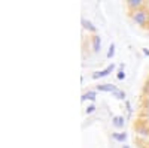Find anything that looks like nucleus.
<instances>
[{
    "label": "nucleus",
    "mask_w": 149,
    "mask_h": 148,
    "mask_svg": "<svg viewBox=\"0 0 149 148\" xmlns=\"http://www.w3.org/2000/svg\"><path fill=\"white\" fill-rule=\"evenodd\" d=\"M133 21L139 26H145V24L149 21V12L146 9H139V11H133V15H131Z\"/></svg>",
    "instance_id": "1"
},
{
    "label": "nucleus",
    "mask_w": 149,
    "mask_h": 148,
    "mask_svg": "<svg viewBox=\"0 0 149 148\" xmlns=\"http://www.w3.org/2000/svg\"><path fill=\"white\" fill-rule=\"evenodd\" d=\"M115 70V65H110V66H107L106 69H103V70H97V72H94L93 75H91V78L93 79H100V78H104V76H107L109 73H112Z\"/></svg>",
    "instance_id": "2"
},
{
    "label": "nucleus",
    "mask_w": 149,
    "mask_h": 148,
    "mask_svg": "<svg viewBox=\"0 0 149 148\" xmlns=\"http://www.w3.org/2000/svg\"><path fill=\"white\" fill-rule=\"evenodd\" d=\"M118 88L113 84H98L95 85V91H106V93H115Z\"/></svg>",
    "instance_id": "3"
},
{
    "label": "nucleus",
    "mask_w": 149,
    "mask_h": 148,
    "mask_svg": "<svg viewBox=\"0 0 149 148\" xmlns=\"http://www.w3.org/2000/svg\"><path fill=\"white\" fill-rule=\"evenodd\" d=\"M81 22H82V27H84L85 30H88V32H91V33H95V32H97V26H95L94 22H91L90 20L82 18Z\"/></svg>",
    "instance_id": "4"
},
{
    "label": "nucleus",
    "mask_w": 149,
    "mask_h": 148,
    "mask_svg": "<svg viewBox=\"0 0 149 148\" xmlns=\"http://www.w3.org/2000/svg\"><path fill=\"white\" fill-rule=\"evenodd\" d=\"M91 43H93V51L94 53H100V49H102V38H100V36L94 34Z\"/></svg>",
    "instance_id": "5"
},
{
    "label": "nucleus",
    "mask_w": 149,
    "mask_h": 148,
    "mask_svg": "<svg viewBox=\"0 0 149 148\" xmlns=\"http://www.w3.org/2000/svg\"><path fill=\"white\" fill-rule=\"evenodd\" d=\"M127 6L131 8L133 11L143 9V0H127Z\"/></svg>",
    "instance_id": "6"
},
{
    "label": "nucleus",
    "mask_w": 149,
    "mask_h": 148,
    "mask_svg": "<svg viewBox=\"0 0 149 148\" xmlns=\"http://www.w3.org/2000/svg\"><path fill=\"white\" fill-rule=\"evenodd\" d=\"M112 124H113L116 129H122L124 124H125V118H124L122 115H115L113 118H112Z\"/></svg>",
    "instance_id": "7"
},
{
    "label": "nucleus",
    "mask_w": 149,
    "mask_h": 148,
    "mask_svg": "<svg viewBox=\"0 0 149 148\" xmlns=\"http://www.w3.org/2000/svg\"><path fill=\"white\" fill-rule=\"evenodd\" d=\"M112 139H115L116 142L124 144L127 141V133L125 132H113V133H112Z\"/></svg>",
    "instance_id": "8"
},
{
    "label": "nucleus",
    "mask_w": 149,
    "mask_h": 148,
    "mask_svg": "<svg viewBox=\"0 0 149 148\" xmlns=\"http://www.w3.org/2000/svg\"><path fill=\"white\" fill-rule=\"evenodd\" d=\"M95 99H97V91L95 90H88V91H85L82 94L81 100H91V102H94Z\"/></svg>",
    "instance_id": "9"
},
{
    "label": "nucleus",
    "mask_w": 149,
    "mask_h": 148,
    "mask_svg": "<svg viewBox=\"0 0 149 148\" xmlns=\"http://www.w3.org/2000/svg\"><path fill=\"white\" fill-rule=\"evenodd\" d=\"M136 132H137L140 136H148V135H149V127L146 124H140V126L136 127Z\"/></svg>",
    "instance_id": "10"
},
{
    "label": "nucleus",
    "mask_w": 149,
    "mask_h": 148,
    "mask_svg": "<svg viewBox=\"0 0 149 148\" xmlns=\"http://www.w3.org/2000/svg\"><path fill=\"white\" fill-rule=\"evenodd\" d=\"M115 49H116V45L112 42L110 45H109V49H107V53H106V57L109 58V60H112L115 57Z\"/></svg>",
    "instance_id": "11"
},
{
    "label": "nucleus",
    "mask_w": 149,
    "mask_h": 148,
    "mask_svg": "<svg viewBox=\"0 0 149 148\" xmlns=\"http://www.w3.org/2000/svg\"><path fill=\"white\" fill-rule=\"evenodd\" d=\"M112 94H113V97H116V99H119V100H124V99H125V91H124V90H116L115 93H112Z\"/></svg>",
    "instance_id": "12"
},
{
    "label": "nucleus",
    "mask_w": 149,
    "mask_h": 148,
    "mask_svg": "<svg viewBox=\"0 0 149 148\" xmlns=\"http://www.w3.org/2000/svg\"><path fill=\"white\" fill-rule=\"evenodd\" d=\"M95 109H97V108H95V105H94V103H91V105H88V106L85 108V114H86V115H90V114L95 112Z\"/></svg>",
    "instance_id": "13"
},
{
    "label": "nucleus",
    "mask_w": 149,
    "mask_h": 148,
    "mask_svg": "<svg viewBox=\"0 0 149 148\" xmlns=\"http://www.w3.org/2000/svg\"><path fill=\"white\" fill-rule=\"evenodd\" d=\"M116 78H118L119 81H124V79H125V72H124V69H119V70H118Z\"/></svg>",
    "instance_id": "14"
},
{
    "label": "nucleus",
    "mask_w": 149,
    "mask_h": 148,
    "mask_svg": "<svg viewBox=\"0 0 149 148\" xmlns=\"http://www.w3.org/2000/svg\"><path fill=\"white\" fill-rule=\"evenodd\" d=\"M125 108H127V111H128V112H130V114L133 112V108H131V103H130L128 100L125 102Z\"/></svg>",
    "instance_id": "15"
},
{
    "label": "nucleus",
    "mask_w": 149,
    "mask_h": 148,
    "mask_svg": "<svg viewBox=\"0 0 149 148\" xmlns=\"http://www.w3.org/2000/svg\"><path fill=\"white\" fill-rule=\"evenodd\" d=\"M142 53H143L146 57H149V49H148V48H143V49H142Z\"/></svg>",
    "instance_id": "16"
},
{
    "label": "nucleus",
    "mask_w": 149,
    "mask_h": 148,
    "mask_svg": "<svg viewBox=\"0 0 149 148\" xmlns=\"http://www.w3.org/2000/svg\"><path fill=\"white\" fill-rule=\"evenodd\" d=\"M145 93H149V81L145 84Z\"/></svg>",
    "instance_id": "17"
},
{
    "label": "nucleus",
    "mask_w": 149,
    "mask_h": 148,
    "mask_svg": "<svg viewBox=\"0 0 149 148\" xmlns=\"http://www.w3.org/2000/svg\"><path fill=\"white\" fill-rule=\"evenodd\" d=\"M122 148H130L128 145H122Z\"/></svg>",
    "instance_id": "18"
}]
</instances>
